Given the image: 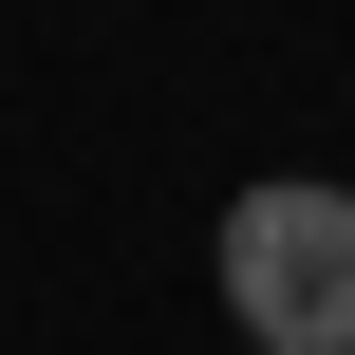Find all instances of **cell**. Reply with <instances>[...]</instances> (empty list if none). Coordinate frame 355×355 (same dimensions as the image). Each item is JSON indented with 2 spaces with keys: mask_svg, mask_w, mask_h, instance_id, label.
Listing matches in <instances>:
<instances>
[{
  "mask_svg": "<svg viewBox=\"0 0 355 355\" xmlns=\"http://www.w3.org/2000/svg\"><path fill=\"white\" fill-rule=\"evenodd\" d=\"M225 318H243V355H355V187L262 168L225 206Z\"/></svg>",
  "mask_w": 355,
  "mask_h": 355,
  "instance_id": "cell-1",
  "label": "cell"
}]
</instances>
